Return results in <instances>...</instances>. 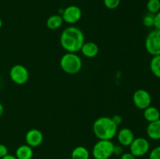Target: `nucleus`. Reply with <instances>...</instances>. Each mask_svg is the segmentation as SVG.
Segmentation results:
<instances>
[{
	"label": "nucleus",
	"instance_id": "4",
	"mask_svg": "<svg viewBox=\"0 0 160 159\" xmlns=\"http://www.w3.org/2000/svg\"><path fill=\"white\" fill-rule=\"evenodd\" d=\"M114 143L111 140H99L92 148V155L95 159H109L113 155Z\"/></svg>",
	"mask_w": 160,
	"mask_h": 159
},
{
	"label": "nucleus",
	"instance_id": "24",
	"mask_svg": "<svg viewBox=\"0 0 160 159\" xmlns=\"http://www.w3.org/2000/svg\"><path fill=\"white\" fill-rule=\"evenodd\" d=\"M123 147L121 145H114L113 154L115 155H121L123 153Z\"/></svg>",
	"mask_w": 160,
	"mask_h": 159
},
{
	"label": "nucleus",
	"instance_id": "8",
	"mask_svg": "<svg viewBox=\"0 0 160 159\" xmlns=\"http://www.w3.org/2000/svg\"><path fill=\"white\" fill-rule=\"evenodd\" d=\"M133 102L138 108L144 110L151 105V94L145 89H138L133 94Z\"/></svg>",
	"mask_w": 160,
	"mask_h": 159
},
{
	"label": "nucleus",
	"instance_id": "21",
	"mask_svg": "<svg viewBox=\"0 0 160 159\" xmlns=\"http://www.w3.org/2000/svg\"><path fill=\"white\" fill-rule=\"evenodd\" d=\"M104 5L107 9H115L120 6V0H103Z\"/></svg>",
	"mask_w": 160,
	"mask_h": 159
},
{
	"label": "nucleus",
	"instance_id": "25",
	"mask_svg": "<svg viewBox=\"0 0 160 159\" xmlns=\"http://www.w3.org/2000/svg\"><path fill=\"white\" fill-rule=\"evenodd\" d=\"M8 154V148L6 145L0 143V158L5 157Z\"/></svg>",
	"mask_w": 160,
	"mask_h": 159
},
{
	"label": "nucleus",
	"instance_id": "12",
	"mask_svg": "<svg viewBox=\"0 0 160 159\" xmlns=\"http://www.w3.org/2000/svg\"><path fill=\"white\" fill-rule=\"evenodd\" d=\"M81 51L85 57L92 59V58L95 57L98 54L99 48H98V45L95 43V42L84 41L82 47H81Z\"/></svg>",
	"mask_w": 160,
	"mask_h": 159
},
{
	"label": "nucleus",
	"instance_id": "6",
	"mask_svg": "<svg viewBox=\"0 0 160 159\" xmlns=\"http://www.w3.org/2000/svg\"><path fill=\"white\" fill-rule=\"evenodd\" d=\"M29 72L23 65L17 64L11 68L9 71V76L13 83L18 85H23L26 84L29 80Z\"/></svg>",
	"mask_w": 160,
	"mask_h": 159
},
{
	"label": "nucleus",
	"instance_id": "2",
	"mask_svg": "<svg viewBox=\"0 0 160 159\" xmlns=\"http://www.w3.org/2000/svg\"><path fill=\"white\" fill-rule=\"evenodd\" d=\"M92 129L98 140H111L117 135L118 126L114 123L110 117L102 116L94 122Z\"/></svg>",
	"mask_w": 160,
	"mask_h": 159
},
{
	"label": "nucleus",
	"instance_id": "14",
	"mask_svg": "<svg viewBox=\"0 0 160 159\" xmlns=\"http://www.w3.org/2000/svg\"><path fill=\"white\" fill-rule=\"evenodd\" d=\"M34 155V151L31 147L28 144L19 146L16 150L15 156L17 159H31Z\"/></svg>",
	"mask_w": 160,
	"mask_h": 159
},
{
	"label": "nucleus",
	"instance_id": "5",
	"mask_svg": "<svg viewBox=\"0 0 160 159\" xmlns=\"http://www.w3.org/2000/svg\"><path fill=\"white\" fill-rule=\"evenodd\" d=\"M145 46L151 55H160V30L155 29L148 33L145 38Z\"/></svg>",
	"mask_w": 160,
	"mask_h": 159
},
{
	"label": "nucleus",
	"instance_id": "31",
	"mask_svg": "<svg viewBox=\"0 0 160 159\" xmlns=\"http://www.w3.org/2000/svg\"><path fill=\"white\" fill-rule=\"evenodd\" d=\"M0 81H1V76H0Z\"/></svg>",
	"mask_w": 160,
	"mask_h": 159
},
{
	"label": "nucleus",
	"instance_id": "1",
	"mask_svg": "<svg viewBox=\"0 0 160 159\" xmlns=\"http://www.w3.org/2000/svg\"><path fill=\"white\" fill-rule=\"evenodd\" d=\"M84 43V36L80 28L70 26L65 28L60 34V45L67 52L77 53L81 51Z\"/></svg>",
	"mask_w": 160,
	"mask_h": 159
},
{
	"label": "nucleus",
	"instance_id": "20",
	"mask_svg": "<svg viewBox=\"0 0 160 159\" xmlns=\"http://www.w3.org/2000/svg\"><path fill=\"white\" fill-rule=\"evenodd\" d=\"M154 14H152L148 12V14H146L144 17L143 20H142L143 24L145 26H147V27H151V26H154Z\"/></svg>",
	"mask_w": 160,
	"mask_h": 159
},
{
	"label": "nucleus",
	"instance_id": "28",
	"mask_svg": "<svg viewBox=\"0 0 160 159\" xmlns=\"http://www.w3.org/2000/svg\"><path fill=\"white\" fill-rule=\"evenodd\" d=\"M1 159H17V157L14 155H11V154H8L7 155H6L5 157H2Z\"/></svg>",
	"mask_w": 160,
	"mask_h": 159
},
{
	"label": "nucleus",
	"instance_id": "32",
	"mask_svg": "<svg viewBox=\"0 0 160 159\" xmlns=\"http://www.w3.org/2000/svg\"><path fill=\"white\" fill-rule=\"evenodd\" d=\"M68 159H71V158H68Z\"/></svg>",
	"mask_w": 160,
	"mask_h": 159
},
{
	"label": "nucleus",
	"instance_id": "23",
	"mask_svg": "<svg viewBox=\"0 0 160 159\" xmlns=\"http://www.w3.org/2000/svg\"><path fill=\"white\" fill-rule=\"evenodd\" d=\"M156 29L160 30V11L155 14L154 17V26Z\"/></svg>",
	"mask_w": 160,
	"mask_h": 159
},
{
	"label": "nucleus",
	"instance_id": "30",
	"mask_svg": "<svg viewBox=\"0 0 160 159\" xmlns=\"http://www.w3.org/2000/svg\"><path fill=\"white\" fill-rule=\"evenodd\" d=\"M2 26V19L0 18V29H1Z\"/></svg>",
	"mask_w": 160,
	"mask_h": 159
},
{
	"label": "nucleus",
	"instance_id": "3",
	"mask_svg": "<svg viewBox=\"0 0 160 159\" xmlns=\"http://www.w3.org/2000/svg\"><path fill=\"white\" fill-rule=\"evenodd\" d=\"M60 67L62 71L70 75L79 73L82 68V61L76 53L67 52L60 59Z\"/></svg>",
	"mask_w": 160,
	"mask_h": 159
},
{
	"label": "nucleus",
	"instance_id": "22",
	"mask_svg": "<svg viewBox=\"0 0 160 159\" xmlns=\"http://www.w3.org/2000/svg\"><path fill=\"white\" fill-rule=\"evenodd\" d=\"M148 159H160V146L156 147L150 151Z\"/></svg>",
	"mask_w": 160,
	"mask_h": 159
},
{
	"label": "nucleus",
	"instance_id": "13",
	"mask_svg": "<svg viewBox=\"0 0 160 159\" xmlns=\"http://www.w3.org/2000/svg\"><path fill=\"white\" fill-rule=\"evenodd\" d=\"M147 136L153 140H160V119L148 123L146 129Z\"/></svg>",
	"mask_w": 160,
	"mask_h": 159
},
{
	"label": "nucleus",
	"instance_id": "29",
	"mask_svg": "<svg viewBox=\"0 0 160 159\" xmlns=\"http://www.w3.org/2000/svg\"><path fill=\"white\" fill-rule=\"evenodd\" d=\"M3 112H4V107H3L2 104L0 103V117L3 115Z\"/></svg>",
	"mask_w": 160,
	"mask_h": 159
},
{
	"label": "nucleus",
	"instance_id": "18",
	"mask_svg": "<svg viewBox=\"0 0 160 159\" xmlns=\"http://www.w3.org/2000/svg\"><path fill=\"white\" fill-rule=\"evenodd\" d=\"M150 70L155 76L160 79V55L152 56L150 62Z\"/></svg>",
	"mask_w": 160,
	"mask_h": 159
},
{
	"label": "nucleus",
	"instance_id": "11",
	"mask_svg": "<svg viewBox=\"0 0 160 159\" xmlns=\"http://www.w3.org/2000/svg\"><path fill=\"white\" fill-rule=\"evenodd\" d=\"M117 134L119 143L123 147H129L135 138L133 131L129 128H122Z\"/></svg>",
	"mask_w": 160,
	"mask_h": 159
},
{
	"label": "nucleus",
	"instance_id": "9",
	"mask_svg": "<svg viewBox=\"0 0 160 159\" xmlns=\"http://www.w3.org/2000/svg\"><path fill=\"white\" fill-rule=\"evenodd\" d=\"M61 16H62L63 22L73 24V23H78L81 20L82 17V11L81 8L78 7V6L71 5L66 7L62 10Z\"/></svg>",
	"mask_w": 160,
	"mask_h": 159
},
{
	"label": "nucleus",
	"instance_id": "27",
	"mask_svg": "<svg viewBox=\"0 0 160 159\" xmlns=\"http://www.w3.org/2000/svg\"><path fill=\"white\" fill-rule=\"evenodd\" d=\"M112 120L114 122V123H115L116 125L119 126V125L122 123V121H123V118H122V117L120 116V115H115L112 117Z\"/></svg>",
	"mask_w": 160,
	"mask_h": 159
},
{
	"label": "nucleus",
	"instance_id": "10",
	"mask_svg": "<svg viewBox=\"0 0 160 159\" xmlns=\"http://www.w3.org/2000/svg\"><path fill=\"white\" fill-rule=\"evenodd\" d=\"M44 140V136L42 131L38 129H31L27 132L25 135V141L27 144L31 147L40 146Z\"/></svg>",
	"mask_w": 160,
	"mask_h": 159
},
{
	"label": "nucleus",
	"instance_id": "16",
	"mask_svg": "<svg viewBox=\"0 0 160 159\" xmlns=\"http://www.w3.org/2000/svg\"><path fill=\"white\" fill-rule=\"evenodd\" d=\"M62 23H63V20H62V16L59 14H54L52 15L47 19L46 21V26L48 29L50 30H57L62 26Z\"/></svg>",
	"mask_w": 160,
	"mask_h": 159
},
{
	"label": "nucleus",
	"instance_id": "17",
	"mask_svg": "<svg viewBox=\"0 0 160 159\" xmlns=\"http://www.w3.org/2000/svg\"><path fill=\"white\" fill-rule=\"evenodd\" d=\"M90 153L84 146H78L72 151L71 159H89Z\"/></svg>",
	"mask_w": 160,
	"mask_h": 159
},
{
	"label": "nucleus",
	"instance_id": "7",
	"mask_svg": "<svg viewBox=\"0 0 160 159\" xmlns=\"http://www.w3.org/2000/svg\"><path fill=\"white\" fill-rule=\"evenodd\" d=\"M130 152L136 157L145 156L150 150V143L147 139L144 137L134 138L130 145Z\"/></svg>",
	"mask_w": 160,
	"mask_h": 159
},
{
	"label": "nucleus",
	"instance_id": "19",
	"mask_svg": "<svg viewBox=\"0 0 160 159\" xmlns=\"http://www.w3.org/2000/svg\"><path fill=\"white\" fill-rule=\"evenodd\" d=\"M146 8L149 13L155 15L160 11V0H148Z\"/></svg>",
	"mask_w": 160,
	"mask_h": 159
},
{
	"label": "nucleus",
	"instance_id": "26",
	"mask_svg": "<svg viewBox=\"0 0 160 159\" xmlns=\"http://www.w3.org/2000/svg\"><path fill=\"white\" fill-rule=\"evenodd\" d=\"M120 159H136V157L133 155L131 152H123L120 155Z\"/></svg>",
	"mask_w": 160,
	"mask_h": 159
},
{
	"label": "nucleus",
	"instance_id": "15",
	"mask_svg": "<svg viewBox=\"0 0 160 159\" xmlns=\"http://www.w3.org/2000/svg\"><path fill=\"white\" fill-rule=\"evenodd\" d=\"M143 115L146 121L152 123L160 119V111L156 107L150 105L149 107L144 109Z\"/></svg>",
	"mask_w": 160,
	"mask_h": 159
}]
</instances>
